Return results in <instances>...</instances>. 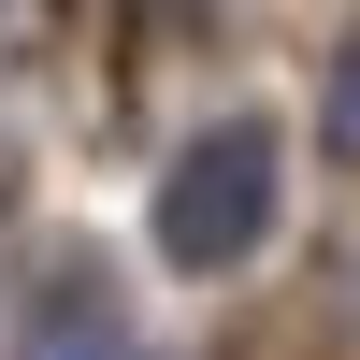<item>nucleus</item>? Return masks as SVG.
<instances>
[{
    "label": "nucleus",
    "instance_id": "nucleus-1",
    "mask_svg": "<svg viewBox=\"0 0 360 360\" xmlns=\"http://www.w3.org/2000/svg\"><path fill=\"white\" fill-rule=\"evenodd\" d=\"M259 231H274V130L231 115V130H202L188 159H173L159 259H173V274H231V259H259Z\"/></svg>",
    "mask_w": 360,
    "mask_h": 360
},
{
    "label": "nucleus",
    "instance_id": "nucleus-2",
    "mask_svg": "<svg viewBox=\"0 0 360 360\" xmlns=\"http://www.w3.org/2000/svg\"><path fill=\"white\" fill-rule=\"evenodd\" d=\"M332 144H346V159H360V44L332 58Z\"/></svg>",
    "mask_w": 360,
    "mask_h": 360
}]
</instances>
